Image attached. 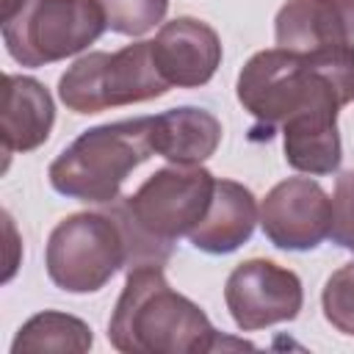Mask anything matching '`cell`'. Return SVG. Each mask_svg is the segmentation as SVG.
<instances>
[{
    "label": "cell",
    "mask_w": 354,
    "mask_h": 354,
    "mask_svg": "<svg viewBox=\"0 0 354 354\" xmlns=\"http://www.w3.org/2000/svg\"><path fill=\"white\" fill-rule=\"evenodd\" d=\"M235 94L254 119L252 138L268 141L293 116L351 102L354 58L307 55L285 47L260 50L241 66Z\"/></svg>",
    "instance_id": "1"
},
{
    "label": "cell",
    "mask_w": 354,
    "mask_h": 354,
    "mask_svg": "<svg viewBox=\"0 0 354 354\" xmlns=\"http://www.w3.org/2000/svg\"><path fill=\"white\" fill-rule=\"evenodd\" d=\"M108 340L122 354H202L224 346L207 313L174 290L158 263L127 268Z\"/></svg>",
    "instance_id": "2"
},
{
    "label": "cell",
    "mask_w": 354,
    "mask_h": 354,
    "mask_svg": "<svg viewBox=\"0 0 354 354\" xmlns=\"http://www.w3.org/2000/svg\"><path fill=\"white\" fill-rule=\"evenodd\" d=\"M216 191V177L202 166H160L152 171L130 196H119L108 205L124 230L130 266L158 263L171 257L177 238L191 235V230L205 218Z\"/></svg>",
    "instance_id": "3"
},
{
    "label": "cell",
    "mask_w": 354,
    "mask_h": 354,
    "mask_svg": "<svg viewBox=\"0 0 354 354\" xmlns=\"http://www.w3.org/2000/svg\"><path fill=\"white\" fill-rule=\"evenodd\" d=\"M152 116L108 122L83 130L47 169L50 188L86 205H111L133 169L155 155Z\"/></svg>",
    "instance_id": "4"
},
{
    "label": "cell",
    "mask_w": 354,
    "mask_h": 354,
    "mask_svg": "<svg viewBox=\"0 0 354 354\" xmlns=\"http://www.w3.org/2000/svg\"><path fill=\"white\" fill-rule=\"evenodd\" d=\"M130 266L122 224L111 210H80L61 218L44 246L50 282L75 296L102 290L119 268Z\"/></svg>",
    "instance_id": "5"
},
{
    "label": "cell",
    "mask_w": 354,
    "mask_h": 354,
    "mask_svg": "<svg viewBox=\"0 0 354 354\" xmlns=\"http://www.w3.org/2000/svg\"><path fill=\"white\" fill-rule=\"evenodd\" d=\"M105 30L97 0H19L0 14L6 53L30 69L83 53Z\"/></svg>",
    "instance_id": "6"
},
{
    "label": "cell",
    "mask_w": 354,
    "mask_h": 354,
    "mask_svg": "<svg viewBox=\"0 0 354 354\" xmlns=\"http://www.w3.org/2000/svg\"><path fill=\"white\" fill-rule=\"evenodd\" d=\"M169 88L155 64L152 39L133 41L116 53H86L58 77V97L72 113H102L147 102L163 97Z\"/></svg>",
    "instance_id": "7"
},
{
    "label": "cell",
    "mask_w": 354,
    "mask_h": 354,
    "mask_svg": "<svg viewBox=\"0 0 354 354\" xmlns=\"http://www.w3.org/2000/svg\"><path fill=\"white\" fill-rule=\"evenodd\" d=\"M224 304L241 332H257L299 318L304 288L296 271L266 257H252L230 271Z\"/></svg>",
    "instance_id": "8"
},
{
    "label": "cell",
    "mask_w": 354,
    "mask_h": 354,
    "mask_svg": "<svg viewBox=\"0 0 354 354\" xmlns=\"http://www.w3.org/2000/svg\"><path fill=\"white\" fill-rule=\"evenodd\" d=\"M260 227L268 243L282 252L318 249L332 232V199L315 180L288 177L266 194Z\"/></svg>",
    "instance_id": "9"
},
{
    "label": "cell",
    "mask_w": 354,
    "mask_h": 354,
    "mask_svg": "<svg viewBox=\"0 0 354 354\" xmlns=\"http://www.w3.org/2000/svg\"><path fill=\"white\" fill-rule=\"evenodd\" d=\"M277 47L354 58V0H285L274 17Z\"/></svg>",
    "instance_id": "10"
},
{
    "label": "cell",
    "mask_w": 354,
    "mask_h": 354,
    "mask_svg": "<svg viewBox=\"0 0 354 354\" xmlns=\"http://www.w3.org/2000/svg\"><path fill=\"white\" fill-rule=\"evenodd\" d=\"M152 55L169 86L199 88L213 80L224 50L213 25L196 17H177L160 25L152 39Z\"/></svg>",
    "instance_id": "11"
},
{
    "label": "cell",
    "mask_w": 354,
    "mask_h": 354,
    "mask_svg": "<svg viewBox=\"0 0 354 354\" xmlns=\"http://www.w3.org/2000/svg\"><path fill=\"white\" fill-rule=\"evenodd\" d=\"M260 221L254 194L235 180H216V191L205 218L191 230L188 241L205 254H232L254 232Z\"/></svg>",
    "instance_id": "12"
},
{
    "label": "cell",
    "mask_w": 354,
    "mask_h": 354,
    "mask_svg": "<svg viewBox=\"0 0 354 354\" xmlns=\"http://www.w3.org/2000/svg\"><path fill=\"white\" fill-rule=\"evenodd\" d=\"M3 152L39 149L55 124V102L47 86L28 75L3 77Z\"/></svg>",
    "instance_id": "13"
},
{
    "label": "cell",
    "mask_w": 354,
    "mask_h": 354,
    "mask_svg": "<svg viewBox=\"0 0 354 354\" xmlns=\"http://www.w3.org/2000/svg\"><path fill=\"white\" fill-rule=\"evenodd\" d=\"M221 133V122L210 111L196 105H180L155 113L149 127L155 155L183 166L207 160L218 149Z\"/></svg>",
    "instance_id": "14"
},
{
    "label": "cell",
    "mask_w": 354,
    "mask_h": 354,
    "mask_svg": "<svg viewBox=\"0 0 354 354\" xmlns=\"http://www.w3.org/2000/svg\"><path fill=\"white\" fill-rule=\"evenodd\" d=\"M337 111L340 108H318L285 122L282 130V149L290 169L321 177L335 174L343 160V144L337 133Z\"/></svg>",
    "instance_id": "15"
},
{
    "label": "cell",
    "mask_w": 354,
    "mask_h": 354,
    "mask_svg": "<svg viewBox=\"0 0 354 354\" xmlns=\"http://www.w3.org/2000/svg\"><path fill=\"white\" fill-rule=\"evenodd\" d=\"M94 346L91 326L69 313L44 310L30 315L11 343V354H39V351H72L83 354Z\"/></svg>",
    "instance_id": "16"
},
{
    "label": "cell",
    "mask_w": 354,
    "mask_h": 354,
    "mask_svg": "<svg viewBox=\"0 0 354 354\" xmlns=\"http://www.w3.org/2000/svg\"><path fill=\"white\" fill-rule=\"evenodd\" d=\"M97 6L102 8L108 30L130 39L149 33L169 11V0H97Z\"/></svg>",
    "instance_id": "17"
},
{
    "label": "cell",
    "mask_w": 354,
    "mask_h": 354,
    "mask_svg": "<svg viewBox=\"0 0 354 354\" xmlns=\"http://www.w3.org/2000/svg\"><path fill=\"white\" fill-rule=\"evenodd\" d=\"M321 310L340 335L354 337V263H346L329 274L321 290Z\"/></svg>",
    "instance_id": "18"
},
{
    "label": "cell",
    "mask_w": 354,
    "mask_h": 354,
    "mask_svg": "<svg viewBox=\"0 0 354 354\" xmlns=\"http://www.w3.org/2000/svg\"><path fill=\"white\" fill-rule=\"evenodd\" d=\"M332 243L354 254V169L343 171L332 196Z\"/></svg>",
    "instance_id": "19"
},
{
    "label": "cell",
    "mask_w": 354,
    "mask_h": 354,
    "mask_svg": "<svg viewBox=\"0 0 354 354\" xmlns=\"http://www.w3.org/2000/svg\"><path fill=\"white\" fill-rule=\"evenodd\" d=\"M19 0H0V14H6V11H11L14 6H17Z\"/></svg>",
    "instance_id": "20"
}]
</instances>
